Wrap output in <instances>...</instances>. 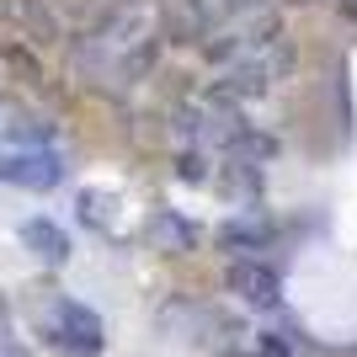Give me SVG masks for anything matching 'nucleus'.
I'll return each instance as SVG.
<instances>
[{
	"label": "nucleus",
	"mask_w": 357,
	"mask_h": 357,
	"mask_svg": "<svg viewBox=\"0 0 357 357\" xmlns=\"http://www.w3.org/2000/svg\"><path fill=\"white\" fill-rule=\"evenodd\" d=\"M288 64H294V54H288V43L278 38L272 48H261V54H240V59L224 64V75L208 86V96H224V102H267L272 91H278V80L288 75Z\"/></svg>",
	"instance_id": "obj_1"
},
{
	"label": "nucleus",
	"mask_w": 357,
	"mask_h": 357,
	"mask_svg": "<svg viewBox=\"0 0 357 357\" xmlns=\"http://www.w3.org/2000/svg\"><path fill=\"white\" fill-rule=\"evenodd\" d=\"M38 336L48 347H59V352H75V357H96L107 347L102 314L70 294H48V314H38Z\"/></svg>",
	"instance_id": "obj_2"
},
{
	"label": "nucleus",
	"mask_w": 357,
	"mask_h": 357,
	"mask_svg": "<svg viewBox=\"0 0 357 357\" xmlns=\"http://www.w3.org/2000/svg\"><path fill=\"white\" fill-rule=\"evenodd\" d=\"M64 176H70V165H64V155L54 144H43V149H6V155H0V181L27 187V192H54V187H64Z\"/></svg>",
	"instance_id": "obj_3"
},
{
	"label": "nucleus",
	"mask_w": 357,
	"mask_h": 357,
	"mask_svg": "<svg viewBox=\"0 0 357 357\" xmlns=\"http://www.w3.org/2000/svg\"><path fill=\"white\" fill-rule=\"evenodd\" d=\"M229 294L256 314H272L283 310V272L261 261V256H240L235 267H229Z\"/></svg>",
	"instance_id": "obj_4"
},
{
	"label": "nucleus",
	"mask_w": 357,
	"mask_h": 357,
	"mask_svg": "<svg viewBox=\"0 0 357 357\" xmlns=\"http://www.w3.org/2000/svg\"><path fill=\"white\" fill-rule=\"evenodd\" d=\"M144 240L155 245V251L187 256V251H197V245H203V229H197L187 213H176V208H155V213L144 219Z\"/></svg>",
	"instance_id": "obj_5"
},
{
	"label": "nucleus",
	"mask_w": 357,
	"mask_h": 357,
	"mask_svg": "<svg viewBox=\"0 0 357 357\" xmlns=\"http://www.w3.org/2000/svg\"><path fill=\"white\" fill-rule=\"evenodd\" d=\"M272 235H278V224L267 219V208H256V203H245L235 219H224V224H219V240L229 245V251H245V256L267 251Z\"/></svg>",
	"instance_id": "obj_6"
},
{
	"label": "nucleus",
	"mask_w": 357,
	"mask_h": 357,
	"mask_svg": "<svg viewBox=\"0 0 357 357\" xmlns=\"http://www.w3.org/2000/svg\"><path fill=\"white\" fill-rule=\"evenodd\" d=\"M22 245H27L32 261H43V267H64L70 261V235H64V224H54L48 213H32V219H22Z\"/></svg>",
	"instance_id": "obj_7"
},
{
	"label": "nucleus",
	"mask_w": 357,
	"mask_h": 357,
	"mask_svg": "<svg viewBox=\"0 0 357 357\" xmlns=\"http://www.w3.org/2000/svg\"><path fill=\"white\" fill-rule=\"evenodd\" d=\"M213 187L240 203H256L261 197V181H267V165H251V160H229V155H213Z\"/></svg>",
	"instance_id": "obj_8"
},
{
	"label": "nucleus",
	"mask_w": 357,
	"mask_h": 357,
	"mask_svg": "<svg viewBox=\"0 0 357 357\" xmlns=\"http://www.w3.org/2000/svg\"><path fill=\"white\" fill-rule=\"evenodd\" d=\"M229 32H235L240 54H261V48H272L278 38H283V16L272 11V6H261V11L240 16V22H229Z\"/></svg>",
	"instance_id": "obj_9"
},
{
	"label": "nucleus",
	"mask_w": 357,
	"mask_h": 357,
	"mask_svg": "<svg viewBox=\"0 0 357 357\" xmlns=\"http://www.w3.org/2000/svg\"><path fill=\"white\" fill-rule=\"evenodd\" d=\"M75 219L96 229V235H112V219H118V192H107V187H80L75 192Z\"/></svg>",
	"instance_id": "obj_10"
},
{
	"label": "nucleus",
	"mask_w": 357,
	"mask_h": 357,
	"mask_svg": "<svg viewBox=\"0 0 357 357\" xmlns=\"http://www.w3.org/2000/svg\"><path fill=\"white\" fill-rule=\"evenodd\" d=\"M176 176L192 181V187H208V181H213V149L181 144V149H176Z\"/></svg>",
	"instance_id": "obj_11"
},
{
	"label": "nucleus",
	"mask_w": 357,
	"mask_h": 357,
	"mask_svg": "<svg viewBox=\"0 0 357 357\" xmlns=\"http://www.w3.org/2000/svg\"><path fill=\"white\" fill-rule=\"evenodd\" d=\"M251 357H294V342H288V336H278V331H256Z\"/></svg>",
	"instance_id": "obj_12"
},
{
	"label": "nucleus",
	"mask_w": 357,
	"mask_h": 357,
	"mask_svg": "<svg viewBox=\"0 0 357 357\" xmlns=\"http://www.w3.org/2000/svg\"><path fill=\"white\" fill-rule=\"evenodd\" d=\"M267 0H213V11L224 16V22H240V16H251V11H261Z\"/></svg>",
	"instance_id": "obj_13"
},
{
	"label": "nucleus",
	"mask_w": 357,
	"mask_h": 357,
	"mask_svg": "<svg viewBox=\"0 0 357 357\" xmlns=\"http://www.w3.org/2000/svg\"><path fill=\"white\" fill-rule=\"evenodd\" d=\"M176 6H181V11H192V6H208V0H176Z\"/></svg>",
	"instance_id": "obj_14"
},
{
	"label": "nucleus",
	"mask_w": 357,
	"mask_h": 357,
	"mask_svg": "<svg viewBox=\"0 0 357 357\" xmlns=\"http://www.w3.org/2000/svg\"><path fill=\"white\" fill-rule=\"evenodd\" d=\"M288 6H314V0H288Z\"/></svg>",
	"instance_id": "obj_15"
}]
</instances>
